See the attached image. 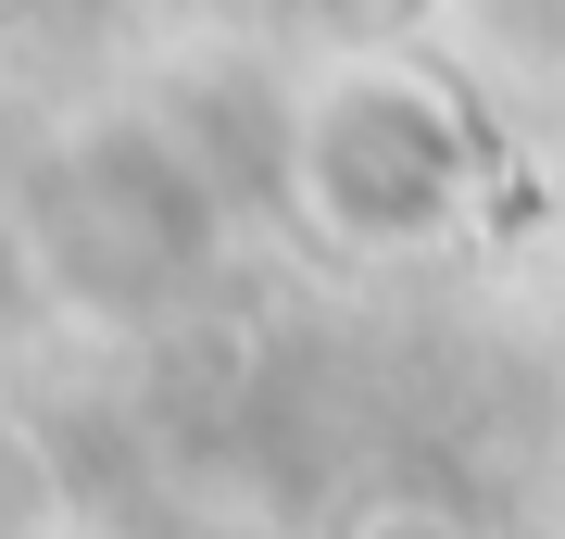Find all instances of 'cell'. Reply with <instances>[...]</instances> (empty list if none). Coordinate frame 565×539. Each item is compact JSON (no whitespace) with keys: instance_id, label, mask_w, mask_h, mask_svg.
Wrapping results in <instances>:
<instances>
[{"instance_id":"cell-1","label":"cell","mask_w":565,"mask_h":539,"mask_svg":"<svg viewBox=\"0 0 565 539\" xmlns=\"http://www.w3.org/2000/svg\"><path fill=\"white\" fill-rule=\"evenodd\" d=\"M490 126L440 63H415L403 39H352L340 63H315L277 114V176L289 214L315 226L327 251L364 263H415L452 251L490 201Z\"/></svg>"},{"instance_id":"cell-2","label":"cell","mask_w":565,"mask_h":539,"mask_svg":"<svg viewBox=\"0 0 565 539\" xmlns=\"http://www.w3.org/2000/svg\"><path fill=\"white\" fill-rule=\"evenodd\" d=\"M465 25H490L527 76H565V0H465Z\"/></svg>"},{"instance_id":"cell-3","label":"cell","mask_w":565,"mask_h":539,"mask_svg":"<svg viewBox=\"0 0 565 539\" xmlns=\"http://www.w3.org/2000/svg\"><path fill=\"white\" fill-rule=\"evenodd\" d=\"M327 13H340L352 39H415V25H440V13H465V0H327Z\"/></svg>"},{"instance_id":"cell-4","label":"cell","mask_w":565,"mask_h":539,"mask_svg":"<svg viewBox=\"0 0 565 539\" xmlns=\"http://www.w3.org/2000/svg\"><path fill=\"white\" fill-rule=\"evenodd\" d=\"M352 539H465V527L440 515V502H377V515H364Z\"/></svg>"},{"instance_id":"cell-5","label":"cell","mask_w":565,"mask_h":539,"mask_svg":"<svg viewBox=\"0 0 565 539\" xmlns=\"http://www.w3.org/2000/svg\"><path fill=\"white\" fill-rule=\"evenodd\" d=\"M0 25H13V0H0Z\"/></svg>"}]
</instances>
